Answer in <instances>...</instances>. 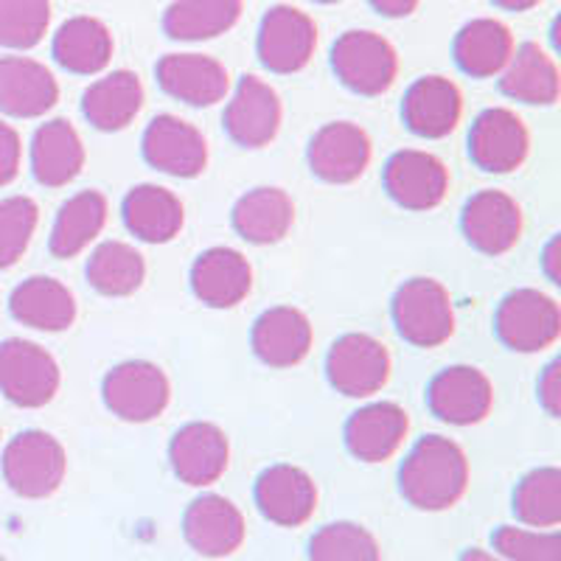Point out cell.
<instances>
[{
    "instance_id": "obj_24",
    "label": "cell",
    "mask_w": 561,
    "mask_h": 561,
    "mask_svg": "<svg viewBox=\"0 0 561 561\" xmlns=\"http://www.w3.org/2000/svg\"><path fill=\"white\" fill-rule=\"evenodd\" d=\"M312 323L300 309H267L253 325V351L270 368H293L312 351Z\"/></svg>"
},
{
    "instance_id": "obj_31",
    "label": "cell",
    "mask_w": 561,
    "mask_h": 561,
    "mask_svg": "<svg viewBox=\"0 0 561 561\" xmlns=\"http://www.w3.org/2000/svg\"><path fill=\"white\" fill-rule=\"evenodd\" d=\"M511 57H514V34L494 18L472 20L455 37V62L466 77H500Z\"/></svg>"
},
{
    "instance_id": "obj_4",
    "label": "cell",
    "mask_w": 561,
    "mask_h": 561,
    "mask_svg": "<svg viewBox=\"0 0 561 561\" xmlns=\"http://www.w3.org/2000/svg\"><path fill=\"white\" fill-rule=\"evenodd\" d=\"M396 329L419 348H438L455 332L453 295L435 278L408 280L393 298Z\"/></svg>"
},
{
    "instance_id": "obj_11",
    "label": "cell",
    "mask_w": 561,
    "mask_h": 561,
    "mask_svg": "<svg viewBox=\"0 0 561 561\" xmlns=\"http://www.w3.org/2000/svg\"><path fill=\"white\" fill-rule=\"evenodd\" d=\"M469 152L483 172H517L528 160L530 133L514 110L491 107L480 113L474 122L472 135H469Z\"/></svg>"
},
{
    "instance_id": "obj_49",
    "label": "cell",
    "mask_w": 561,
    "mask_h": 561,
    "mask_svg": "<svg viewBox=\"0 0 561 561\" xmlns=\"http://www.w3.org/2000/svg\"><path fill=\"white\" fill-rule=\"evenodd\" d=\"M0 561H7V559H3V556H0Z\"/></svg>"
},
{
    "instance_id": "obj_14",
    "label": "cell",
    "mask_w": 561,
    "mask_h": 561,
    "mask_svg": "<svg viewBox=\"0 0 561 561\" xmlns=\"http://www.w3.org/2000/svg\"><path fill=\"white\" fill-rule=\"evenodd\" d=\"M144 158L172 178H197L208 167L205 135L180 115H158L144 133Z\"/></svg>"
},
{
    "instance_id": "obj_27",
    "label": "cell",
    "mask_w": 561,
    "mask_h": 561,
    "mask_svg": "<svg viewBox=\"0 0 561 561\" xmlns=\"http://www.w3.org/2000/svg\"><path fill=\"white\" fill-rule=\"evenodd\" d=\"M500 77H503L500 79V90L514 102L536 104V107H550V104L559 102V65L542 45L525 43L514 48V57L508 59Z\"/></svg>"
},
{
    "instance_id": "obj_30",
    "label": "cell",
    "mask_w": 561,
    "mask_h": 561,
    "mask_svg": "<svg viewBox=\"0 0 561 561\" xmlns=\"http://www.w3.org/2000/svg\"><path fill=\"white\" fill-rule=\"evenodd\" d=\"M113 32L104 26L102 20L88 18V14L65 20L59 32L54 34V59L77 77L102 73L113 59Z\"/></svg>"
},
{
    "instance_id": "obj_37",
    "label": "cell",
    "mask_w": 561,
    "mask_h": 561,
    "mask_svg": "<svg viewBox=\"0 0 561 561\" xmlns=\"http://www.w3.org/2000/svg\"><path fill=\"white\" fill-rule=\"evenodd\" d=\"M514 514L525 528L550 530L561 523V472L556 466L534 469L514 491Z\"/></svg>"
},
{
    "instance_id": "obj_9",
    "label": "cell",
    "mask_w": 561,
    "mask_h": 561,
    "mask_svg": "<svg viewBox=\"0 0 561 561\" xmlns=\"http://www.w3.org/2000/svg\"><path fill=\"white\" fill-rule=\"evenodd\" d=\"M318 48V26L307 12L278 3L270 9L259 28V59L273 73H298L307 68Z\"/></svg>"
},
{
    "instance_id": "obj_19",
    "label": "cell",
    "mask_w": 561,
    "mask_h": 561,
    "mask_svg": "<svg viewBox=\"0 0 561 561\" xmlns=\"http://www.w3.org/2000/svg\"><path fill=\"white\" fill-rule=\"evenodd\" d=\"M370 138L351 122H332L314 133L309 144V167L320 180L334 185L354 183L370 163Z\"/></svg>"
},
{
    "instance_id": "obj_38",
    "label": "cell",
    "mask_w": 561,
    "mask_h": 561,
    "mask_svg": "<svg viewBox=\"0 0 561 561\" xmlns=\"http://www.w3.org/2000/svg\"><path fill=\"white\" fill-rule=\"evenodd\" d=\"M309 561H382V548L363 525L332 523L309 539Z\"/></svg>"
},
{
    "instance_id": "obj_23",
    "label": "cell",
    "mask_w": 561,
    "mask_h": 561,
    "mask_svg": "<svg viewBox=\"0 0 561 561\" xmlns=\"http://www.w3.org/2000/svg\"><path fill=\"white\" fill-rule=\"evenodd\" d=\"M402 113L421 138H447L463 115V93L447 77H421L404 93Z\"/></svg>"
},
{
    "instance_id": "obj_29",
    "label": "cell",
    "mask_w": 561,
    "mask_h": 561,
    "mask_svg": "<svg viewBox=\"0 0 561 561\" xmlns=\"http://www.w3.org/2000/svg\"><path fill=\"white\" fill-rule=\"evenodd\" d=\"M144 84L133 70H113L90 84L82 96V113L102 133H118L138 118L144 107Z\"/></svg>"
},
{
    "instance_id": "obj_36",
    "label": "cell",
    "mask_w": 561,
    "mask_h": 561,
    "mask_svg": "<svg viewBox=\"0 0 561 561\" xmlns=\"http://www.w3.org/2000/svg\"><path fill=\"white\" fill-rule=\"evenodd\" d=\"M88 280L90 287L107 298H124L147 280V262L133 244L104 242L90 255Z\"/></svg>"
},
{
    "instance_id": "obj_41",
    "label": "cell",
    "mask_w": 561,
    "mask_h": 561,
    "mask_svg": "<svg viewBox=\"0 0 561 561\" xmlns=\"http://www.w3.org/2000/svg\"><path fill=\"white\" fill-rule=\"evenodd\" d=\"M494 553L503 561H561L559 530L517 528V525H500L491 536Z\"/></svg>"
},
{
    "instance_id": "obj_26",
    "label": "cell",
    "mask_w": 561,
    "mask_h": 561,
    "mask_svg": "<svg viewBox=\"0 0 561 561\" xmlns=\"http://www.w3.org/2000/svg\"><path fill=\"white\" fill-rule=\"evenodd\" d=\"M9 312L18 323L37 332H65L77 320V298L62 280L34 275L23 280L9 298Z\"/></svg>"
},
{
    "instance_id": "obj_20",
    "label": "cell",
    "mask_w": 561,
    "mask_h": 561,
    "mask_svg": "<svg viewBox=\"0 0 561 561\" xmlns=\"http://www.w3.org/2000/svg\"><path fill=\"white\" fill-rule=\"evenodd\" d=\"M158 82L169 96L192 107H210L230 93V77L208 54H167L158 62Z\"/></svg>"
},
{
    "instance_id": "obj_3",
    "label": "cell",
    "mask_w": 561,
    "mask_h": 561,
    "mask_svg": "<svg viewBox=\"0 0 561 561\" xmlns=\"http://www.w3.org/2000/svg\"><path fill=\"white\" fill-rule=\"evenodd\" d=\"M332 68L340 82L359 96H382L399 73V54L377 32L351 28L332 45Z\"/></svg>"
},
{
    "instance_id": "obj_1",
    "label": "cell",
    "mask_w": 561,
    "mask_h": 561,
    "mask_svg": "<svg viewBox=\"0 0 561 561\" xmlns=\"http://www.w3.org/2000/svg\"><path fill=\"white\" fill-rule=\"evenodd\" d=\"M402 497L419 511H447L463 500L469 489V458L460 444L430 435L404 458L399 472Z\"/></svg>"
},
{
    "instance_id": "obj_32",
    "label": "cell",
    "mask_w": 561,
    "mask_h": 561,
    "mask_svg": "<svg viewBox=\"0 0 561 561\" xmlns=\"http://www.w3.org/2000/svg\"><path fill=\"white\" fill-rule=\"evenodd\" d=\"M183 203L163 185H135L124 199V222L140 242L167 244L183 228Z\"/></svg>"
},
{
    "instance_id": "obj_48",
    "label": "cell",
    "mask_w": 561,
    "mask_h": 561,
    "mask_svg": "<svg viewBox=\"0 0 561 561\" xmlns=\"http://www.w3.org/2000/svg\"><path fill=\"white\" fill-rule=\"evenodd\" d=\"M314 3H325L329 7V3H340V0H314Z\"/></svg>"
},
{
    "instance_id": "obj_13",
    "label": "cell",
    "mask_w": 561,
    "mask_h": 561,
    "mask_svg": "<svg viewBox=\"0 0 561 561\" xmlns=\"http://www.w3.org/2000/svg\"><path fill=\"white\" fill-rule=\"evenodd\" d=\"M183 536L194 553L205 559H228L244 545L248 525H244L242 511L228 497L203 494L185 511Z\"/></svg>"
},
{
    "instance_id": "obj_12",
    "label": "cell",
    "mask_w": 561,
    "mask_h": 561,
    "mask_svg": "<svg viewBox=\"0 0 561 561\" xmlns=\"http://www.w3.org/2000/svg\"><path fill=\"white\" fill-rule=\"evenodd\" d=\"M427 402L440 421L455 427H472L494 408V385L480 368L453 365L430 382Z\"/></svg>"
},
{
    "instance_id": "obj_43",
    "label": "cell",
    "mask_w": 561,
    "mask_h": 561,
    "mask_svg": "<svg viewBox=\"0 0 561 561\" xmlns=\"http://www.w3.org/2000/svg\"><path fill=\"white\" fill-rule=\"evenodd\" d=\"M539 402L553 419L561 413V363H550L539 379Z\"/></svg>"
},
{
    "instance_id": "obj_25",
    "label": "cell",
    "mask_w": 561,
    "mask_h": 561,
    "mask_svg": "<svg viewBox=\"0 0 561 561\" xmlns=\"http://www.w3.org/2000/svg\"><path fill=\"white\" fill-rule=\"evenodd\" d=\"M253 287L250 262L233 248H210L192 267V289L203 304L230 309L242 304Z\"/></svg>"
},
{
    "instance_id": "obj_8",
    "label": "cell",
    "mask_w": 561,
    "mask_h": 561,
    "mask_svg": "<svg viewBox=\"0 0 561 561\" xmlns=\"http://www.w3.org/2000/svg\"><path fill=\"white\" fill-rule=\"evenodd\" d=\"M390 351L370 334H345L329 351L325 374L334 390L351 399H368L388 385Z\"/></svg>"
},
{
    "instance_id": "obj_28",
    "label": "cell",
    "mask_w": 561,
    "mask_h": 561,
    "mask_svg": "<svg viewBox=\"0 0 561 561\" xmlns=\"http://www.w3.org/2000/svg\"><path fill=\"white\" fill-rule=\"evenodd\" d=\"M32 169L48 188L73 183L84 169V144L77 127L65 118L43 124L32 140Z\"/></svg>"
},
{
    "instance_id": "obj_44",
    "label": "cell",
    "mask_w": 561,
    "mask_h": 561,
    "mask_svg": "<svg viewBox=\"0 0 561 561\" xmlns=\"http://www.w3.org/2000/svg\"><path fill=\"white\" fill-rule=\"evenodd\" d=\"M382 18H408L419 9L421 0H368Z\"/></svg>"
},
{
    "instance_id": "obj_7",
    "label": "cell",
    "mask_w": 561,
    "mask_h": 561,
    "mask_svg": "<svg viewBox=\"0 0 561 561\" xmlns=\"http://www.w3.org/2000/svg\"><path fill=\"white\" fill-rule=\"evenodd\" d=\"M494 329L511 351L536 354L559 340L561 309L556 298L539 289H514L500 304Z\"/></svg>"
},
{
    "instance_id": "obj_46",
    "label": "cell",
    "mask_w": 561,
    "mask_h": 561,
    "mask_svg": "<svg viewBox=\"0 0 561 561\" xmlns=\"http://www.w3.org/2000/svg\"><path fill=\"white\" fill-rule=\"evenodd\" d=\"M494 7L503 9V12H530L534 7H539L542 0H491Z\"/></svg>"
},
{
    "instance_id": "obj_15",
    "label": "cell",
    "mask_w": 561,
    "mask_h": 561,
    "mask_svg": "<svg viewBox=\"0 0 561 561\" xmlns=\"http://www.w3.org/2000/svg\"><path fill=\"white\" fill-rule=\"evenodd\" d=\"M284 118V107L273 84L259 77H244L225 110V129L239 147L262 149L275 140Z\"/></svg>"
},
{
    "instance_id": "obj_22",
    "label": "cell",
    "mask_w": 561,
    "mask_h": 561,
    "mask_svg": "<svg viewBox=\"0 0 561 561\" xmlns=\"http://www.w3.org/2000/svg\"><path fill=\"white\" fill-rule=\"evenodd\" d=\"M59 84L43 62L28 57H0V113L39 118L57 107Z\"/></svg>"
},
{
    "instance_id": "obj_10",
    "label": "cell",
    "mask_w": 561,
    "mask_h": 561,
    "mask_svg": "<svg viewBox=\"0 0 561 561\" xmlns=\"http://www.w3.org/2000/svg\"><path fill=\"white\" fill-rule=\"evenodd\" d=\"M255 505L278 528H300L318 511V483L300 466L275 463L255 480Z\"/></svg>"
},
{
    "instance_id": "obj_33",
    "label": "cell",
    "mask_w": 561,
    "mask_h": 561,
    "mask_svg": "<svg viewBox=\"0 0 561 561\" xmlns=\"http://www.w3.org/2000/svg\"><path fill=\"white\" fill-rule=\"evenodd\" d=\"M295 222V203L284 188L262 185L244 194L233 208V228L250 244H275Z\"/></svg>"
},
{
    "instance_id": "obj_2",
    "label": "cell",
    "mask_w": 561,
    "mask_h": 561,
    "mask_svg": "<svg viewBox=\"0 0 561 561\" xmlns=\"http://www.w3.org/2000/svg\"><path fill=\"white\" fill-rule=\"evenodd\" d=\"M3 478L14 494L26 500H45L57 494L68 472V455L51 433L26 430L14 435L3 449Z\"/></svg>"
},
{
    "instance_id": "obj_5",
    "label": "cell",
    "mask_w": 561,
    "mask_h": 561,
    "mask_svg": "<svg viewBox=\"0 0 561 561\" xmlns=\"http://www.w3.org/2000/svg\"><path fill=\"white\" fill-rule=\"evenodd\" d=\"M104 404L110 413L129 424H147L163 415L172 402V382L154 363L129 359L115 365L102 385Z\"/></svg>"
},
{
    "instance_id": "obj_17",
    "label": "cell",
    "mask_w": 561,
    "mask_h": 561,
    "mask_svg": "<svg viewBox=\"0 0 561 561\" xmlns=\"http://www.w3.org/2000/svg\"><path fill=\"white\" fill-rule=\"evenodd\" d=\"M169 460H172L174 474L185 485H194V489L214 485L228 472V435L210 421H192L183 430H178V435L172 438Z\"/></svg>"
},
{
    "instance_id": "obj_39",
    "label": "cell",
    "mask_w": 561,
    "mask_h": 561,
    "mask_svg": "<svg viewBox=\"0 0 561 561\" xmlns=\"http://www.w3.org/2000/svg\"><path fill=\"white\" fill-rule=\"evenodd\" d=\"M51 26V0H0V45L28 51Z\"/></svg>"
},
{
    "instance_id": "obj_21",
    "label": "cell",
    "mask_w": 561,
    "mask_h": 561,
    "mask_svg": "<svg viewBox=\"0 0 561 561\" xmlns=\"http://www.w3.org/2000/svg\"><path fill=\"white\" fill-rule=\"evenodd\" d=\"M410 419L396 402H374L359 408L345 424L348 453L363 463H382L402 449Z\"/></svg>"
},
{
    "instance_id": "obj_16",
    "label": "cell",
    "mask_w": 561,
    "mask_h": 561,
    "mask_svg": "<svg viewBox=\"0 0 561 561\" xmlns=\"http://www.w3.org/2000/svg\"><path fill=\"white\" fill-rule=\"evenodd\" d=\"M525 217L511 194L485 188L474 194L463 208V233L472 248L485 255H503L517 248Z\"/></svg>"
},
{
    "instance_id": "obj_35",
    "label": "cell",
    "mask_w": 561,
    "mask_h": 561,
    "mask_svg": "<svg viewBox=\"0 0 561 561\" xmlns=\"http://www.w3.org/2000/svg\"><path fill=\"white\" fill-rule=\"evenodd\" d=\"M242 12V0H174L163 14V28L180 43H203L230 32Z\"/></svg>"
},
{
    "instance_id": "obj_40",
    "label": "cell",
    "mask_w": 561,
    "mask_h": 561,
    "mask_svg": "<svg viewBox=\"0 0 561 561\" xmlns=\"http://www.w3.org/2000/svg\"><path fill=\"white\" fill-rule=\"evenodd\" d=\"M39 225V208L32 197L0 199V270L23 259Z\"/></svg>"
},
{
    "instance_id": "obj_47",
    "label": "cell",
    "mask_w": 561,
    "mask_h": 561,
    "mask_svg": "<svg viewBox=\"0 0 561 561\" xmlns=\"http://www.w3.org/2000/svg\"><path fill=\"white\" fill-rule=\"evenodd\" d=\"M460 561H503L497 553H489V550H480V548H469Z\"/></svg>"
},
{
    "instance_id": "obj_34",
    "label": "cell",
    "mask_w": 561,
    "mask_h": 561,
    "mask_svg": "<svg viewBox=\"0 0 561 561\" xmlns=\"http://www.w3.org/2000/svg\"><path fill=\"white\" fill-rule=\"evenodd\" d=\"M107 197L102 192H79L59 208L57 222L51 228V253L57 259H73L84 253L90 244L102 237L107 225Z\"/></svg>"
},
{
    "instance_id": "obj_42",
    "label": "cell",
    "mask_w": 561,
    "mask_h": 561,
    "mask_svg": "<svg viewBox=\"0 0 561 561\" xmlns=\"http://www.w3.org/2000/svg\"><path fill=\"white\" fill-rule=\"evenodd\" d=\"M20 158H23V147H20L18 129L0 118V188L18 178Z\"/></svg>"
},
{
    "instance_id": "obj_45",
    "label": "cell",
    "mask_w": 561,
    "mask_h": 561,
    "mask_svg": "<svg viewBox=\"0 0 561 561\" xmlns=\"http://www.w3.org/2000/svg\"><path fill=\"white\" fill-rule=\"evenodd\" d=\"M545 273H548V278L553 280V284H561V239L553 237L550 239V244L545 248Z\"/></svg>"
},
{
    "instance_id": "obj_18",
    "label": "cell",
    "mask_w": 561,
    "mask_h": 561,
    "mask_svg": "<svg viewBox=\"0 0 561 561\" xmlns=\"http://www.w3.org/2000/svg\"><path fill=\"white\" fill-rule=\"evenodd\" d=\"M385 188L408 210H430L444 203L449 192V172L433 152L404 149L385 167Z\"/></svg>"
},
{
    "instance_id": "obj_6",
    "label": "cell",
    "mask_w": 561,
    "mask_h": 561,
    "mask_svg": "<svg viewBox=\"0 0 561 561\" xmlns=\"http://www.w3.org/2000/svg\"><path fill=\"white\" fill-rule=\"evenodd\" d=\"M62 374L57 359L32 340L0 343V390L18 408H45L54 402Z\"/></svg>"
}]
</instances>
